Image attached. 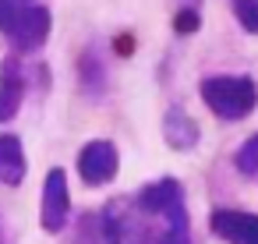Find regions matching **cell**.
Wrapping results in <instances>:
<instances>
[{
	"label": "cell",
	"instance_id": "14",
	"mask_svg": "<svg viewBox=\"0 0 258 244\" xmlns=\"http://www.w3.org/2000/svg\"><path fill=\"white\" fill-rule=\"evenodd\" d=\"M233 163H237V170H240L244 177H258V135L244 138V145L237 149Z\"/></svg>",
	"mask_w": 258,
	"mask_h": 244
},
{
	"label": "cell",
	"instance_id": "6",
	"mask_svg": "<svg viewBox=\"0 0 258 244\" xmlns=\"http://www.w3.org/2000/svg\"><path fill=\"white\" fill-rule=\"evenodd\" d=\"M71 216V191H68V173L53 166L43 180V202H39V223L46 233H60Z\"/></svg>",
	"mask_w": 258,
	"mask_h": 244
},
{
	"label": "cell",
	"instance_id": "13",
	"mask_svg": "<svg viewBox=\"0 0 258 244\" xmlns=\"http://www.w3.org/2000/svg\"><path fill=\"white\" fill-rule=\"evenodd\" d=\"M230 11L247 36H258V0H230Z\"/></svg>",
	"mask_w": 258,
	"mask_h": 244
},
{
	"label": "cell",
	"instance_id": "12",
	"mask_svg": "<svg viewBox=\"0 0 258 244\" xmlns=\"http://www.w3.org/2000/svg\"><path fill=\"white\" fill-rule=\"evenodd\" d=\"M71 244H106V230H103V219H99V212H85V216L78 219Z\"/></svg>",
	"mask_w": 258,
	"mask_h": 244
},
{
	"label": "cell",
	"instance_id": "1",
	"mask_svg": "<svg viewBox=\"0 0 258 244\" xmlns=\"http://www.w3.org/2000/svg\"><path fill=\"white\" fill-rule=\"evenodd\" d=\"M53 15L39 0H0V36L15 53H36L46 46Z\"/></svg>",
	"mask_w": 258,
	"mask_h": 244
},
{
	"label": "cell",
	"instance_id": "16",
	"mask_svg": "<svg viewBox=\"0 0 258 244\" xmlns=\"http://www.w3.org/2000/svg\"><path fill=\"white\" fill-rule=\"evenodd\" d=\"M180 8H202V0H180Z\"/></svg>",
	"mask_w": 258,
	"mask_h": 244
},
{
	"label": "cell",
	"instance_id": "11",
	"mask_svg": "<svg viewBox=\"0 0 258 244\" xmlns=\"http://www.w3.org/2000/svg\"><path fill=\"white\" fill-rule=\"evenodd\" d=\"M29 173V159L18 135H0V184L18 188Z\"/></svg>",
	"mask_w": 258,
	"mask_h": 244
},
{
	"label": "cell",
	"instance_id": "8",
	"mask_svg": "<svg viewBox=\"0 0 258 244\" xmlns=\"http://www.w3.org/2000/svg\"><path fill=\"white\" fill-rule=\"evenodd\" d=\"M209 230L226 244H258V216L244 209H216L209 216Z\"/></svg>",
	"mask_w": 258,
	"mask_h": 244
},
{
	"label": "cell",
	"instance_id": "2",
	"mask_svg": "<svg viewBox=\"0 0 258 244\" xmlns=\"http://www.w3.org/2000/svg\"><path fill=\"white\" fill-rule=\"evenodd\" d=\"M198 96L219 120H244L258 110V85L251 75H209L202 78Z\"/></svg>",
	"mask_w": 258,
	"mask_h": 244
},
{
	"label": "cell",
	"instance_id": "3",
	"mask_svg": "<svg viewBox=\"0 0 258 244\" xmlns=\"http://www.w3.org/2000/svg\"><path fill=\"white\" fill-rule=\"evenodd\" d=\"M135 205L142 212H149L166 233H177V237H191V212H187V202H184V188L180 180L173 177H159L152 184H145L138 195H131Z\"/></svg>",
	"mask_w": 258,
	"mask_h": 244
},
{
	"label": "cell",
	"instance_id": "9",
	"mask_svg": "<svg viewBox=\"0 0 258 244\" xmlns=\"http://www.w3.org/2000/svg\"><path fill=\"white\" fill-rule=\"evenodd\" d=\"M163 138L173 152H191L202 138V128L184 106H170L166 117H163Z\"/></svg>",
	"mask_w": 258,
	"mask_h": 244
},
{
	"label": "cell",
	"instance_id": "7",
	"mask_svg": "<svg viewBox=\"0 0 258 244\" xmlns=\"http://www.w3.org/2000/svg\"><path fill=\"white\" fill-rule=\"evenodd\" d=\"M25 92H29V75H25L18 53H11L0 64V124L15 120V113L25 103Z\"/></svg>",
	"mask_w": 258,
	"mask_h": 244
},
{
	"label": "cell",
	"instance_id": "10",
	"mask_svg": "<svg viewBox=\"0 0 258 244\" xmlns=\"http://www.w3.org/2000/svg\"><path fill=\"white\" fill-rule=\"evenodd\" d=\"M78 85L89 99H103L106 96V60L99 53V46H85L78 57Z\"/></svg>",
	"mask_w": 258,
	"mask_h": 244
},
{
	"label": "cell",
	"instance_id": "4",
	"mask_svg": "<svg viewBox=\"0 0 258 244\" xmlns=\"http://www.w3.org/2000/svg\"><path fill=\"white\" fill-rule=\"evenodd\" d=\"M106 244H159V223L135 205V198H113L103 212Z\"/></svg>",
	"mask_w": 258,
	"mask_h": 244
},
{
	"label": "cell",
	"instance_id": "15",
	"mask_svg": "<svg viewBox=\"0 0 258 244\" xmlns=\"http://www.w3.org/2000/svg\"><path fill=\"white\" fill-rule=\"evenodd\" d=\"M202 25V8H180L173 15V32L177 36H195Z\"/></svg>",
	"mask_w": 258,
	"mask_h": 244
},
{
	"label": "cell",
	"instance_id": "5",
	"mask_svg": "<svg viewBox=\"0 0 258 244\" xmlns=\"http://www.w3.org/2000/svg\"><path fill=\"white\" fill-rule=\"evenodd\" d=\"M120 170V152L113 142L106 138H92L89 145H82L78 152V177L89 184V188H103L117 177Z\"/></svg>",
	"mask_w": 258,
	"mask_h": 244
}]
</instances>
